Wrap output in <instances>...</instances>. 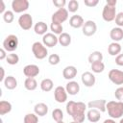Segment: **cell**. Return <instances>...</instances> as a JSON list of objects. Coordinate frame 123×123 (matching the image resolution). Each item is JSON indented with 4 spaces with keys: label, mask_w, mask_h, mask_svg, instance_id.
Listing matches in <instances>:
<instances>
[{
    "label": "cell",
    "mask_w": 123,
    "mask_h": 123,
    "mask_svg": "<svg viewBox=\"0 0 123 123\" xmlns=\"http://www.w3.org/2000/svg\"><path fill=\"white\" fill-rule=\"evenodd\" d=\"M106 111L112 119L121 118L123 115V102L122 101H109L106 105Z\"/></svg>",
    "instance_id": "cell-1"
},
{
    "label": "cell",
    "mask_w": 123,
    "mask_h": 123,
    "mask_svg": "<svg viewBox=\"0 0 123 123\" xmlns=\"http://www.w3.org/2000/svg\"><path fill=\"white\" fill-rule=\"evenodd\" d=\"M66 112L71 115V117L77 115V114H82L85 113L86 110V105L84 102H75V101H69L66 104Z\"/></svg>",
    "instance_id": "cell-2"
},
{
    "label": "cell",
    "mask_w": 123,
    "mask_h": 123,
    "mask_svg": "<svg viewBox=\"0 0 123 123\" xmlns=\"http://www.w3.org/2000/svg\"><path fill=\"white\" fill-rule=\"evenodd\" d=\"M32 52L36 59L37 60H43L48 55V50L46 46L39 41H36L32 45Z\"/></svg>",
    "instance_id": "cell-3"
},
{
    "label": "cell",
    "mask_w": 123,
    "mask_h": 123,
    "mask_svg": "<svg viewBox=\"0 0 123 123\" xmlns=\"http://www.w3.org/2000/svg\"><path fill=\"white\" fill-rule=\"evenodd\" d=\"M18 46V37L15 35H9L3 40V48L7 52H13L17 49Z\"/></svg>",
    "instance_id": "cell-4"
},
{
    "label": "cell",
    "mask_w": 123,
    "mask_h": 123,
    "mask_svg": "<svg viewBox=\"0 0 123 123\" xmlns=\"http://www.w3.org/2000/svg\"><path fill=\"white\" fill-rule=\"evenodd\" d=\"M68 12H68L67 9H65V8L58 9V11H56V12L52 14V17H51L52 22L59 23V24L63 23V22L66 21L67 18H68Z\"/></svg>",
    "instance_id": "cell-5"
},
{
    "label": "cell",
    "mask_w": 123,
    "mask_h": 123,
    "mask_svg": "<svg viewBox=\"0 0 123 123\" xmlns=\"http://www.w3.org/2000/svg\"><path fill=\"white\" fill-rule=\"evenodd\" d=\"M102 17L106 22H111L116 17V8L109 5H105L102 11Z\"/></svg>",
    "instance_id": "cell-6"
},
{
    "label": "cell",
    "mask_w": 123,
    "mask_h": 123,
    "mask_svg": "<svg viewBox=\"0 0 123 123\" xmlns=\"http://www.w3.org/2000/svg\"><path fill=\"white\" fill-rule=\"evenodd\" d=\"M29 1L28 0H12V12L15 13H21L26 12L29 9Z\"/></svg>",
    "instance_id": "cell-7"
},
{
    "label": "cell",
    "mask_w": 123,
    "mask_h": 123,
    "mask_svg": "<svg viewBox=\"0 0 123 123\" xmlns=\"http://www.w3.org/2000/svg\"><path fill=\"white\" fill-rule=\"evenodd\" d=\"M18 25L22 30L28 31L33 26V17L30 13H22L18 18Z\"/></svg>",
    "instance_id": "cell-8"
},
{
    "label": "cell",
    "mask_w": 123,
    "mask_h": 123,
    "mask_svg": "<svg viewBox=\"0 0 123 123\" xmlns=\"http://www.w3.org/2000/svg\"><path fill=\"white\" fill-rule=\"evenodd\" d=\"M108 77L111 83L117 86L123 85V71L119 69H111L110 70Z\"/></svg>",
    "instance_id": "cell-9"
},
{
    "label": "cell",
    "mask_w": 123,
    "mask_h": 123,
    "mask_svg": "<svg viewBox=\"0 0 123 123\" xmlns=\"http://www.w3.org/2000/svg\"><path fill=\"white\" fill-rule=\"evenodd\" d=\"M97 31V25L93 20H87L82 27V32L86 37L93 36Z\"/></svg>",
    "instance_id": "cell-10"
},
{
    "label": "cell",
    "mask_w": 123,
    "mask_h": 123,
    "mask_svg": "<svg viewBox=\"0 0 123 123\" xmlns=\"http://www.w3.org/2000/svg\"><path fill=\"white\" fill-rule=\"evenodd\" d=\"M42 43L46 47H54L59 43L58 37L53 33H47L42 37Z\"/></svg>",
    "instance_id": "cell-11"
},
{
    "label": "cell",
    "mask_w": 123,
    "mask_h": 123,
    "mask_svg": "<svg viewBox=\"0 0 123 123\" xmlns=\"http://www.w3.org/2000/svg\"><path fill=\"white\" fill-rule=\"evenodd\" d=\"M67 94L68 93L66 92L65 87L62 86H57L54 90V97L58 103H64L67 100Z\"/></svg>",
    "instance_id": "cell-12"
},
{
    "label": "cell",
    "mask_w": 123,
    "mask_h": 123,
    "mask_svg": "<svg viewBox=\"0 0 123 123\" xmlns=\"http://www.w3.org/2000/svg\"><path fill=\"white\" fill-rule=\"evenodd\" d=\"M81 81L83 83V85L85 86H87V87H91L95 85V82H96V79H95V76L94 74H92L91 72L89 71H86L82 74V77H81Z\"/></svg>",
    "instance_id": "cell-13"
},
{
    "label": "cell",
    "mask_w": 123,
    "mask_h": 123,
    "mask_svg": "<svg viewBox=\"0 0 123 123\" xmlns=\"http://www.w3.org/2000/svg\"><path fill=\"white\" fill-rule=\"evenodd\" d=\"M23 74L27 78H35L39 74V67L36 64H27L23 68Z\"/></svg>",
    "instance_id": "cell-14"
},
{
    "label": "cell",
    "mask_w": 123,
    "mask_h": 123,
    "mask_svg": "<svg viewBox=\"0 0 123 123\" xmlns=\"http://www.w3.org/2000/svg\"><path fill=\"white\" fill-rule=\"evenodd\" d=\"M106 105H107V101L105 99L93 100V101H90L87 103V108L95 109L101 112H104V111H106Z\"/></svg>",
    "instance_id": "cell-15"
},
{
    "label": "cell",
    "mask_w": 123,
    "mask_h": 123,
    "mask_svg": "<svg viewBox=\"0 0 123 123\" xmlns=\"http://www.w3.org/2000/svg\"><path fill=\"white\" fill-rule=\"evenodd\" d=\"M77 68L75 67V66H73V65H68V66H66V67H64L63 68V70H62V76H63V78L65 79V80H73L75 77H76V75H77Z\"/></svg>",
    "instance_id": "cell-16"
},
{
    "label": "cell",
    "mask_w": 123,
    "mask_h": 123,
    "mask_svg": "<svg viewBox=\"0 0 123 123\" xmlns=\"http://www.w3.org/2000/svg\"><path fill=\"white\" fill-rule=\"evenodd\" d=\"M85 24V20L84 18L79 15V14H75V15H72L70 18H69V25L72 27V28H75V29H78V28H82Z\"/></svg>",
    "instance_id": "cell-17"
},
{
    "label": "cell",
    "mask_w": 123,
    "mask_h": 123,
    "mask_svg": "<svg viewBox=\"0 0 123 123\" xmlns=\"http://www.w3.org/2000/svg\"><path fill=\"white\" fill-rule=\"evenodd\" d=\"M110 37L113 42H118L123 39V29L120 27H114L110 32Z\"/></svg>",
    "instance_id": "cell-18"
},
{
    "label": "cell",
    "mask_w": 123,
    "mask_h": 123,
    "mask_svg": "<svg viewBox=\"0 0 123 123\" xmlns=\"http://www.w3.org/2000/svg\"><path fill=\"white\" fill-rule=\"evenodd\" d=\"M65 89L69 95H76L80 91V85L76 81H69L65 86Z\"/></svg>",
    "instance_id": "cell-19"
},
{
    "label": "cell",
    "mask_w": 123,
    "mask_h": 123,
    "mask_svg": "<svg viewBox=\"0 0 123 123\" xmlns=\"http://www.w3.org/2000/svg\"><path fill=\"white\" fill-rule=\"evenodd\" d=\"M86 118L91 123H96L101 118V111L95 109H89L86 112Z\"/></svg>",
    "instance_id": "cell-20"
},
{
    "label": "cell",
    "mask_w": 123,
    "mask_h": 123,
    "mask_svg": "<svg viewBox=\"0 0 123 123\" xmlns=\"http://www.w3.org/2000/svg\"><path fill=\"white\" fill-rule=\"evenodd\" d=\"M47 30H48V26L43 21H38L34 26V31L37 35L44 36L45 34H47Z\"/></svg>",
    "instance_id": "cell-21"
},
{
    "label": "cell",
    "mask_w": 123,
    "mask_h": 123,
    "mask_svg": "<svg viewBox=\"0 0 123 123\" xmlns=\"http://www.w3.org/2000/svg\"><path fill=\"white\" fill-rule=\"evenodd\" d=\"M34 112L37 116H44L48 112V106L44 103H37L34 108Z\"/></svg>",
    "instance_id": "cell-22"
},
{
    "label": "cell",
    "mask_w": 123,
    "mask_h": 123,
    "mask_svg": "<svg viewBox=\"0 0 123 123\" xmlns=\"http://www.w3.org/2000/svg\"><path fill=\"white\" fill-rule=\"evenodd\" d=\"M121 49H122V47L118 42H111L108 46V53L111 56H117L120 54Z\"/></svg>",
    "instance_id": "cell-23"
},
{
    "label": "cell",
    "mask_w": 123,
    "mask_h": 123,
    "mask_svg": "<svg viewBox=\"0 0 123 123\" xmlns=\"http://www.w3.org/2000/svg\"><path fill=\"white\" fill-rule=\"evenodd\" d=\"M4 86L7 89L12 90L17 86V80L13 76H7L4 80Z\"/></svg>",
    "instance_id": "cell-24"
},
{
    "label": "cell",
    "mask_w": 123,
    "mask_h": 123,
    "mask_svg": "<svg viewBox=\"0 0 123 123\" xmlns=\"http://www.w3.org/2000/svg\"><path fill=\"white\" fill-rule=\"evenodd\" d=\"M53 86H54V83L51 79L49 78H46V79H43L41 82H40V88L42 91L44 92H49L53 89Z\"/></svg>",
    "instance_id": "cell-25"
},
{
    "label": "cell",
    "mask_w": 123,
    "mask_h": 123,
    "mask_svg": "<svg viewBox=\"0 0 123 123\" xmlns=\"http://www.w3.org/2000/svg\"><path fill=\"white\" fill-rule=\"evenodd\" d=\"M58 39H59V43L62 45V46H68L70 43H71V36L68 34V33H62L61 34L59 37H58Z\"/></svg>",
    "instance_id": "cell-26"
},
{
    "label": "cell",
    "mask_w": 123,
    "mask_h": 123,
    "mask_svg": "<svg viewBox=\"0 0 123 123\" xmlns=\"http://www.w3.org/2000/svg\"><path fill=\"white\" fill-rule=\"evenodd\" d=\"M12 104L8 101H0V115H5L12 111Z\"/></svg>",
    "instance_id": "cell-27"
},
{
    "label": "cell",
    "mask_w": 123,
    "mask_h": 123,
    "mask_svg": "<svg viewBox=\"0 0 123 123\" xmlns=\"http://www.w3.org/2000/svg\"><path fill=\"white\" fill-rule=\"evenodd\" d=\"M103 61V54L100 51H93L88 56V62L91 64L93 62H98Z\"/></svg>",
    "instance_id": "cell-28"
},
{
    "label": "cell",
    "mask_w": 123,
    "mask_h": 123,
    "mask_svg": "<svg viewBox=\"0 0 123 123\" xmlns=\"http://www.w3.org/2000/svg\"><path fill=\"white\" fill-rule=\"evenodd\" d=\"M24 87L30 91L35 90L37 87V82L36 81L35 78H26L24 82Z\"/></svg>",
    "instance_id": "cell-29"
},
{
    "label": "cell",
    "mask_w": 123,
    "mask_h": 123,
    "mask_svg": "<svg viewBox=\"0 0 123 123\" xmlns=\"http://www.w3.org/2000/svg\"><path fill=\"white\" fill-rule=\"evenodd\" d=\"M50 30L52 31L53 34L59 35V36L63 33L62 32L63 31L62 25V24H59V23H55V22H51V24H50Z\"/></svg>",
    "instance_id": "cell-30"
},
{
    "label": "cell",
    "mask_w": 123,
    "mask_h": 123,
    "mask_svg": "<svg viewBox=\"0 0 123 123\" xmlns=\"http://www.w3.org/2000/svg\"><path fill=\"white\" fill-rule=\"evenodd\" d=\"M91 66V70L94 73H101L104 71L105 69V64L103 62H93L90 64Z\"/></svg>",
    "instance_id": "cell-31"
},
{
    "label": "cell",
    "mask_w": 123,
    "mask_h": 123,
    "mask_svg": "<svg viewBox=\"0 0 123 123\" xmlns=\"http://www.w3.org/2000/svg\"><path fill=\"white\" fill-rule=\"evenodd\" d=\"M23 123H38V116L34 113H27L23 118Z\"/></svg>",
    "instance_id": "cell-32"
},
{
    "label": "cell",
    "mask_w": 123,
    "mask_h": 123,
    "mask_svg": "<svg viewBox=\"0 0 123 123\" xmlns=\"http://www.w3.org/2000/svg\"><path fill=\"white\" fill-rule=\"evenodd\" d=\"M6 61H7V62H8L9 64H11V65H15V64H17L18 62H19V57H18V55L14 54V53L8 54Z\"/></svg>",
    "instance_id": "cell-33"
},
{
    "label": "cell",
    "mask_w": 123,
    "mask_h": 123,
    "mask_svg": "<svg viewBox=\"0 0 123 123\" xmlns=\"http://www.w3.org/2000/svg\"><path fill=\"white\" fill-rule=\"evenodd\" d=\"M52 118L56 122L62 121V119H63V112H62V111L61 109H55L52 111Z\"/></svg>",
    "instance_id": "cell-34"
},
{
    "label": "cell",
    "mask_w": 123,
    "mask_h": 123,
    "mask_svg": "<svg viewBox=\"0 0 123 123\" xmlns=\"http://www.w3.org/2000/svg\"><path fill=\"white\" fill-rule=\"evenodd\" d=\"M79 9V2L77 0H70L67 3V11L69 12H76Z\"/></svg>",
    "instance_id": "cell-35"
},
{
    "label": "cell",
    "mask_w": 123,
    "mask_h": 123,
    "mask_svg": "<svg viewBox=\"0 0 123 123\" xmlns=\"http://www.w3.org/2000/svg\"><path fill=\"white\" fill-rule=\"evenodd\" d=\"M14 19V14L12 11H6L3 14V20L6 23H12Z\"/></svg>",
    "instance_id": "cell-36"
},
{
    "label": "cell",
    "mask_w": 123,
    "mask_h": 123,
    "mask_svg": "<svg viewBox=\"0 0 123 123\" xmlns=\"http://www.w3.org/2000/svg\"><path fill=\"white\" fill-rule=\"evenodd\" d=\"M61 62V58L58 54H51L49 55L48 57V62L51 64V65H57L59 64Z\"/></svg>",
    "instance_id": "cell-37"
},
{
    "label": "cell",
    "mask_w": 123,
    "mask_h": 123,
    "mask_svg": "<svg viewBox=\"0 0 123 123\" xmlns=\"http://www.w3.org/2000/svg\"><path fill=\"white\" fill-rule=\"evenodd\" d=\"M114 96L118 101L123 102V86H119L114 91Z\"/></svg>",
    "instance_id": "cell-38"
},
{
    "label": "cell",
    "mask_w": 123,
    "mask_h": 123,
    "mask_svg": "<svg viewBox=\"0 0 123 123\" xmlns=\"http://www.w3.org/2000/svg\"><path fill=\"white\" fill-rule=\"evenodd\" d=\"M115 24L117 25V27H120V28L123 27V12H118L116 14Z\"/></svg>",
    "instance_id": "cell-39"
},
{
    "label": "cell",
    "mask_w": 123,
    "mask_h": 123,
    "mask_svg": "<svg viewBox=\"0 0 123 123\" xmlns=\"http://www.w3.org/2000/svg\"><path fill=\"white\" fill-rule=\"evenodd\" d=\"M53 4L57 8L62 9V8H64V6L66 5V1L65 0H53Z\"/></svg>",
    "instance_id": "cell-40"
},
{
    "label": "cell",
    "mask_w": 123,
    "mask_h": 123,
    "mask_svg": "<svg viewBox=\"0 0 123 123\" xmlns=\"http://www.w3.org/2000/svg\"><path fill=\"white\" fill-rule=\"evenodd\" d=\"M84 3H85L86 6H87L89 8H92V7L97 6L99 1L98 0H84Z\"/></svg>",
    "instance_id": "cell-41"
},
{
    "label": "cell",
    "mask_w": 123,
    "mask_h": 123,
    "mask_svg": "<svg viewBox=\"0 0 123 123\" xmlns=\"http://www.w3.org/2000/svg\"><path fill=\"white\" fill-rule=\"evenodd\" d=\"M115 63L119 66H123V54H119L115 58Z\"/></svg>",
    "instance_id": "cell-42"
},
{
    "label": "cell",
    "mask_w": 123,
    "mask_h": 123,
    "mask_svg": "<svg viewBox=\"0 0 123 123\" xmlns=\"http://www.w3.org/2000/svg\"><path fill=\"white\" fill-rule=\"evenodd\" d=\"M7 56H8L7 51L2 47V48L0 49V60L3 61V60H5V59H7Z\"/></svg>",
    "instance_id": "cell-43"
},
{
    "label": "cell",
    "mask_w": 123,
    "mask_h": 123,
    "mask_svg": "<svg viewBox=\"0 0 123 123\" xmlns=\"http://www.w3.org/2000/svg\"><path fill=\"white\" fill-rule=\"evenodd\" d=\"M0 71H1V76H0V82H4V80H5V69L1 66L0 67Z\"/></svg>",
    "instance_id": "cell-44"
},
{
    "label": "cell",
    "mask_w": 123,
    "mask_h": 123,
    "mask_svg": "<svg viewBox=\"0 0 123 123\" xmlns=\"http://www.w3.org/2000/svg\"><path fill=\"white\" fill-rule=\"evenodd\" d=\"M107 5H109V6H111V7H115L116 6V4H117V1L116 0H111V1H107V3H106Z\"/></svg>",
    "instance_id": "cell-45"
},
{
    "label": "cell",
    "mask_w": 123,
    "mask_h": 123,
    "mask_svg": "<svg viewBox=\"0 0 123 123\" xmlns=\"http://www.w3.org/2000/svg\"><path fill=\"white\" fill-rule=\"evenodd\" d=\"M5 9H6L5 3H4V1H1V8H0V13L4 14V12H6V11H5Z\"/></svg>",
    "instance_id": "cell-46"
},
{
    "label": "cell",
    "mask_w": 123,
    "mask_h": 123,
    "mask_svg": "<svg viewBox=\"0 0 123 123\" xmlns=\"http://www.w3.org/2000/svg\"><path fill=\"white\" fill-rule=\"evenodd\" d=\"M103 123H116V122H115V120H114V119H112V118H109V119L104 120V122H103Z\"/></svg>",
    "instance_id": "cell-47"
},
{
    "label": "cell",
    "mask_w": 123,
    "mask_h": 123,
    "mask_svg": "<svg viewBox=\"0 0 123 123\" xmlns=\"http://www.w3.org/2000/svg\"><path fill=\"white\" fill-rule=\"evenodd\" d=\"M119 123H123V118H121V119H120V121H119Z\"/></svg>",
    "instance_id": "cell-48"
},
{
    "label": "cell",
    "mask_w": 123,
    "mask_h": 123,
    "mask_svg": "<svg viewBox=\"0 0 123 123\" xmlns=\"http://www.w3.org/2000/svg\"><path fill=\"white\" fill-rule=\"evenodd\" d=\"M57 123H64L63 121H60V122H57Z\"/></svg>",
    "instance_id": "cell-49"
},
{
    "label": "cell",
    "mask_w": 123,
    "mask_h": 123,
    "mask_svg": "<svg viewBox=\"0 0 123 123\" xmlns=\"http://www.w3.org/2000/svg\"><path fill=\"white\" fill-rule=\"evenodd\" d=\"M70 123H77V122H75V121H72V122H70Z\"/></svg>",
    "instance_id": "cell-50"
}]
</instances>
